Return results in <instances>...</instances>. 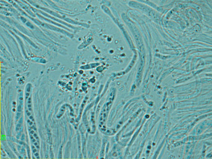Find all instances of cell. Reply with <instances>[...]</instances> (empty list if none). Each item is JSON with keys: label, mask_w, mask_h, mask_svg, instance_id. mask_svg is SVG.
Wrapping results in <instances>:
<instances>
[{"label": "cell", "mask_w": 212, "mask_h": 159, "mask_svg": "<svg viewBox=\"0 0 212 159\" xmlns=\"http://www.w3.org/2000/svg\"><path fill=\"white\" fill-rule=\"evenodd\" d=\"M62 154V152L61 149H60V151H59V157H58V159H61V157H62L61 155Z\"/></svg>", "instance_id": "cell-1"}]
</instances>
